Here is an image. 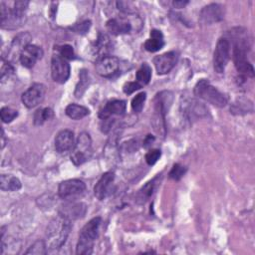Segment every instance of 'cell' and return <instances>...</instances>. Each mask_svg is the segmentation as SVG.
<instances>
[{"mask_svg": "<svg viewBox=\"0 0 255 255\" xmlns=\"http://www.w3.org/2000/svg\"><path fill=\"white\" fill-rule=\"evenodd\" d=\"M60 55L66 60H74L76 59V55L74 49L70 45H62L58 48Z\"/></svg>", "mask_w": 255, "mask_h": 255, "instance_id": "36", "label": "cell"}, {"mask_svg": "<svg viewBox=\"0 0 255 255\" xmlns=\"http://www.w3.org/2000/svg\"><path fill=\"white\" fill-rule=\"evenodd\" d=\"M187 3H188V1L176 0V1H173V2H172V5H173L175 8H183Z\"/></svg>", "mask_w": 255, "mask_h": 255, "instance_id": "41", "label": "cell"}, {"mask_svg": "<svg viewBox=\"0 0 255 255\" xmlns=\"http://www.w3.org/2000/svg\"><path fill=\"white\" fill-rule=\"evenodd\" d=\"M146 100V94L144 92H141L137 95H135L132 100H131V109L134 113H139L141 112L142 108H143V105H144V102Z\"/></svg>", "mask_w": 255, "mask_h": 255, "instance_id": "31", "label": "cell"}, {"mask_svg": "<svg viewBox=\"0 0 255 255\" xmlns=\"http://www.w3.org/2000/svg\"><path fill=\"white\" fill-rule=\"evenodd\" d=\"M232 57H233L235 68L241 77H243V78H246V77L253 78L254 77V69H253L252 64L247 59L246 51H244L242 49H238V48H233V56Z\"/></svg>", "mask_w": 255, "mask_h": 255, "instance_id": "10", "label": "cell"}, {"mask_svg": "<svg viewBox=\"0 0 255 255\" xmlns=\"http://www.w3.org/2000/svg\"><path fill=\"white\" fill-rule=\"evenodd\" d=\"M120 68V61L115 56H106L96 62V70L98 74L104 78L115 76Z\"/></svg>", "mask_w": 255, "mask_h": 255, "instance_id": "13", "label": "cell"}, {"mask_svg": "<svg viewBox=\"0 0 255 255\" xmlns=\"http://www.w3.org/2000/svg\"><path fill=\"white\" fill-rule=\"evenodd\" d=\"M230 59V42L226 38H220L213 53V67L215 72L221 74Z\"/></svg>", "mask_w": 255, "mask_h": 255, "instance_id": "5", "label": "cell"}, {"mask_svg": "<svg viewBox=\"0 0 255 255\" xmlns=\"http://www.w3.org/2000/svg\"><path fill=\"white\" fill-rule=\"evenodd\" d=\"M153 140H154V137H153V136H151L150 134H147V135H146V137H145V138H144V140H143V146H144V147L149 146Z\"/></svg>", "mask_w": 255, "mask_h": 255, "instance_id": "42", "label": "cell"}, {"mask_svg": "<svg viewBox=\"0 0 255 255\" xmlns=\"http://www.w3.org/2000/svg\"><path fill=\"white\" fill-rule=\"evenodd\" d=\"M75 143L74 132L70 129H62L55 137V148L59 153H65L72 150Z\"/></svg>", "mask_w": 255, "mask_h": 255, "instance_id": "16", "label": "cell"}, {"mask_svg": "<svg viewBox=\"0 0 255 255\" xmlns=\"http://www.w3.org/2000/svg\"><path fill=\"white\" fill-rule=\"evenodd\" d=\"M0 188L3 191H17L21 188V181L10 174H1Z\"/></svg>", "mask_w": 255, "mask_h": 255, "instance_id": "25", "label": "cell"}, {"mask_svg": "<svg viewBox=\"0 0 255 255\" xmlns=\"http://www.w3.org/2000/svg\"><path fill=\"white\" fill-rule=\"evenodd\" d=\"M1 27L5 29H16L25 22V15L18 14L13 8L6 6L4 2L0 3Z\"/></svg>", "mask_w": 255, "mask_h": 255, "instance_id": "8", "label": "cell"}, {"mask_svg": "<svg viewBox=\"0 0 255 255\" xmlns=\"http://www.w3.org/2000/svg\"><path fill=\"white\" fill-rule=\"evenodd\" d=\"M70 65L61 55H54L51 60V75L54 82L64 84L70 77Z\"/></svg>", "mask_w": 255, "mask_h": 255, "instance_id": "7", "label": "cell"}, {"mask_svg": "<svg viewBox=\"0 0 255 255\" xmlns=\"http://www.w3.org/2000/svg\"><path fill=\"white\" fill-rule=\"evenodd\" d=\"M141 87H142V86H141L139 83H137V82H128V83H126V84L124 85L123 90H124V93H125V94L130 95V94H132L133 92L139 90Z\"/></svg>", "mask_w": 255, "mask_h": 255, "instance_id": "39", "label": "cell"}, {"mask_svg": "<svg viewBox=\"0 0 255 255\" xmlns=\"http://www.w3.org/2000/svg\"><path fill=\"white\" fill-rule=\"evenodd\" d=\"M72 229L71 220L61 213L53 218L47 226L46 230V245L50 250H56L61 248Z\"/></svg>", "mask_w": 255, "mask_h": 255, "instance_id": "1", "label": "cell"}, {"mask_svg": "<svg viewBox=\"0 0 255 255\" xmlns=\"http://www.w3.org/2000/svg\"><path fill=\"white\" fill-rule=\"evenodd\" d=\"M1 139H2V141H1V148H3L4 145H5V138H4V131H3V129H2V133H1Z\"/></svg>", "mask_w": 255, "mask_h": 255, "instance_id": "43", "label": "cell"}, {"mask_svg": "<svg viewBox=\"0 0 255 255\" xmlns=\"http://www.w3.org/2000/svg\"><path fill=\"white\" fill-rule=\"evenodd\" d=\"M161 151L159 149H150L145 154V161L148 165H153L160 157Z\"/></svg>", "mask_w": 255, "mask_h": 255, "instance_id": "37", "label": "cell"}, {"mask_svg": "<svg viewBox=\"0 0 255 255\" xmlns=\"http://www.w3.org/2000/svg\"><path fill=\"white\" fill-rule=\"evenodd\" d=\"M79 78H80V81H79V83L76 87V90H75L76 98H81L83 96V94L86 92V90L88 89L89 85H90L89 74L86 70H82L80 72Z\"/></svg>", "mask_w": 255, "mask_h": 255, "instance_id": "28", "label": "cell"}, {"mask_svg": "<svg viewBox=\"0 0 255 255\" xmlns=\"http://www.w3.org/2000/svg\"><path fill=\"white\" fill-rule=\"evenodd\" d=\"M102 218L97 216L92 218L82 228L76 247V253L79 255H89L93 252L95 240L99 233Z\"/></svg>", "mask_w": 255, "mask_h": 255, "instance_id": "2", "label": "cell"}, {"mask_svg": "<svg viewBox=\"0 0 255 255\" xmlns=\"http://www.w3.org/2000/svg\"><path fill=\"white\" fill-rule=\"evenodd\" d=\"M32 39L31 35L28 32H23L18 34L12 41L10 50H9V55L10 57L14 58L16 55L20 57L21 52L24 50V48L29 45L30 40Z\"/></svg>", "mask_w": 255, "mask_h": 255, "instance_id": "21", "label": "cell"}, {"mask_svg": "<svg viewBox=\"0 0 255 255\" xmlns=\"http://www.w3.org/2000/svg\"><path fill=\"white\" fill-rule=\"evenodd\" d=\"M155 180H156V178L146 182V184L144 186H142V188L139 190V193H138L139 199L145 200L153 193V190L155 188Z\"/></svg>", "mask_w": 255, "mask_h": 255, "instance_id": "33", "label": "cell"}, {"mask_svg": "<svg viewBox=\"0 0 255 255\" xmlns=\"http://www.w3.org/2000/svg\"><path fill=\"white\" fill-rule=\"evenodd\" d=\"M186 172V167L179 164V163H175L171 170L169 171V177L173 180H179Z\"/></svg>", "mask_w": 255, "mask_h": 255, "instance_id": "34", "label": "cell"}, {"mask_svg": "<svg viewBox=\"0 0 255 255\" xmlns=\"http://www.w3.org/2000/svg\"><path fill=\"white\" fill-rule=\"evenodd\" d=\"M115 174L112 171L105 172L94 187V194L99 200H104L111 192Z\"/></svg>", "mask_w": 255, "mask_h": 255, "instance_id": "17", "label": "cell"}, {"mask_svg": "<svg viewBox=\"0 0 255 255\" xmlns=\"http://www.w3.org/2000/svg\"><path fill=\"white\" fill-rule=\"evenodd\" d=\"M43 50L41 47L37 46V45H33V44H29L27 45L24 50L21 52L20 57H19V61L22 64V66H24L25 68H33L34 65L42 59L43 57Z\"/></svg>", "mask_w": 255, "mask_h": 255, "instance_id": "14", "label": "cell"}, {"mask_svg": "<svg viewBox=\"0 0 255 255\" xmlns=\"http://www.w3.org/2000/svg\"><path fill=\"white\" fill-rule=\"evenodd\" d=\"M66 115L73 120H80L90 114L89 109L77 104H70L65 109Z\"/></svg>", "mask_w": 255, "mask_h": 255, "instance_id": "26", "label": "cell"}, {"mask_svg": "<svg viewBox=\"0 0 255 255\" xmlns=\"http://www.w3.org/2000/svg\"><path fill=\"white\" fill-rule=\"evenodd\" d=\"M107 30L112 35H121L129 33L131 30L130 23L124 18H113L110 19L106 24Z\"/></svg>", "mask_w": 255, "mask_h": 255, "instance_id": "19", "label": "cell"}, {"mask_svg": "<svg viewBox=\"0 0 255 255\" xmlns=\"http://www.w3.org/2000/svg\"><path fill=\"white\" fill-rule=\"evenodd\" d=\"M194 95L217 108L225 107L228 101L227 97L213 87L206 79H201L196 83L194 86Z\"/></svg>", "mask_w": 255, "mask_h": 255, "instance_id": "3", "label": "cell"}, {"mask_svg": "<svg viewBox=\"0 0 255 255\" xmlns=\"http://www.w3.org/2000/svg\"><path fill=\"white\" fill-rule=\"evenodd\" d=\"M135 78L136 82L139 83L141 86L148 84L151 79V68L149 67V65L146 63L141 64V66L136 72Z\"/></svg>", "mask_w": 255, "mask_h": 255, "instance_id": "27", "label": "cell"}, {"mask_svg": "<svg viewBox=\"0 0 255 255\" xmlns=\"http://www.w3.org/2000/svg\"><path fill=\"white\" fill-rule=\"evenodd\" d=\"M14 73L13 66L8 62L2 59V65H1V82L3 83L6 79H8L11 75Z\"/></svg>", "mask_w": 255, "mask_h": 255, "instance_id": "35", "label": "cell"}, {"mask_svg": "<svg viewBox=\"0 0 255 255\" xmlns=\"http://www.w3.org/2000/svg\"><path fill=\"white\" fill-rule=\"evenodd\" d=\"M110 48H111L110 38L106 34L100 33L93 47V52H94V55L97 56V61L103 57L108 56L107 54L110 51Z\"/></svg>", "mask_w": 255, "mask_h": 255, "instance_id": "23", "label": "cell"}, {"mask_svg": "<svg viewBox=\"0 0 255 255\" xmlns=\"http://www.w3.org/2000/svg\"><path fill=\"white\" fill-rule=\"evenodd\" d=\"M172 103V93L168 91H162L155 96L154 110L156 120H161L164 123V117Z\"/></svg>", "mask_w": 255, "mask_h": 255, "instance_id": "15", "label": "cell"}, {"mask_svg": "<svg viewBox=\"0 0 255 255\" xmlns=\"http://www.w3.org/2000/svg\"><path fill=\"white\" fill-rule=\"evenodd\" d=\"M46 94V87L43 84L35 83L30 86L21 97L22 103L28 108L32 109L41 104L45 98Z\"/></svg>", "mask_w": 255, "mask_h": 255, "instance_id": "9", "label": "cell"}, {"mask_svg": "<svg viewBox=\"0 0 255 255\" xmlns=\"http://www.w3.org/2000/svg\"><path fill=\"white\" fill-rule=\"evenodd\" d=\"M1 115V120L3 123H11L13 120H15L18 117V112L14 109L8 108V107H3L0 111Z\"/></svg>", "mask_w": 255, "mask_h": 255, "instance_id": "32", "label": "cell"}, {"mask_svg": "<svg viewBox=\"0 0 255 255\" xmlns=\"http://www.w3.org/2000/svg\"><path fill=\"white\" fill-rule=\"evenodd\" d=\"M90 27H91V21L86 20V21H84V22H81V23L76 24L75 26L71 27V30L74 31V32L77 33V34L84 35V34H86V33L89 31Z\"/></svg>", "mask_w": 255, "mask_h": 255, "instance_id": "38", "label": "cell"}, {"mask_svg": "<svg viewBox=\"0 0 255 255\" xmlns=\"http://www.w3.org/2000/svg\"><path fill=\"white\" fill-rule=\"evenodd\" d=\"M53 117H54V112L51 108L39 109L34 114V124L36 126H41L45 122L51 120Z\"/></svg>", "mask_w": 255, "mask_h": 255, "instance_id": "29", "label": "cell"}, {"mask_svg": "<svg viewBox=\"0 0 255 255\" xmlns=\"http://www.w3.org/2000/svg\"><path fill=\"white\" fill-rule=\"evenodd\" d=\"M164 46L163 35L159 30H151L150 38L144 43V49L148 52H157Z\"/></svg>", "mask_w": 255, "mask_h": 255, "instance_id": "24", "label": "cell"}, {"mask_svg": "<svg viewBox=\"0 0 255 255\" xmlns=\"http://www.w3.org/2000/svg\"><path fill=\"white\" fill-rule=\"evenodd\" d=\"M127 104L123 100H113L108 102L100 111L99 117L101 120L109 119L113 116H122L126 113Z\"/></svg>", "mask_w": 255, "mask_h": 255, "instance_id": "18", "label": "cell"}, {"mask_svg": "<svg viewBox=\"0 0 255 255\" xmlns=\"http://www.w3.org/2000/svg\"><path fill=\"white\" fill-rule=\"evenodd\" d=\"M178 60V54L175 51L163 53L154 57L153 64L158 75H164L171 71Z\"/></svg>", "mask_w": 255, "mask_h": 255, "instance_id": "12", "label": "cell"}, {"mask_svg": "<svg viewBox=\"0 0 255 255\" xmlns=\"http://www.w3.org/2000/svg\"><path fill=\"white\" fill-rule=\"evenodd\" d=\"M224 18V9L220 4L211 3L204 6L199 13V20L205 25L217 23Z\"/></svg>", "mask_w": 255, "mask_h": 255, "instance_id": "11", "label": "cell"}, {"mask_svg": "<svg viewBox=\"0 0 255 255\" xmlns=\"http://www.w3.org/2000/svg\"><path fill=\"white\" fill-rule=\"evenodd\" d=\"M86 190V184L83 180L73 178L62 181L58 187V194L62 199H74L82 195Z\"/></svg>", "mask_w": 255, "mask_h": 255, "instance_id": "6", "label": "cell"}, {"mask_svg": "<svg viewBox=\"0 0 255 255\" xmlns=\"http://www.w3.org/2000/svg\"><path fill=\"white\" fill-rule=\"evenodd\" d=\"M47 245L46 242L43 240H38L33 243L29 249L25 252L26 254H33V255H42L47 253Z\"/></svg>", "mask_w": 255, "mask_h": 255, "instance_id": "30", "label": "cell"}, {"mask_svg": "<svg viewBox=\"0 0 255 255\" xmlns=\"http://www.w3.org/2000/svg\"><path fill=\"white\" fill-rule=\"evenodd\" d=\"M87 211V206L84 203H68L66 205H64L60 212L62 215H64L65 217L69 218L70 220L72 219H78L83 217L86 214Z\"/></svg>", "mask_w": 255, "mask_h": 255, "instance_id": "20", "label": "cell"}, {"mask_svg": "<svg viewBox=\"0 0 255 255\" xmlns=\"http://www.w3.org/2000/svg\"><path fill=\"white\" fill-rule=\"evenodd\" d=\"M183 112L184 115L189 119H196V118H201L206 115L207 110L204 108L201 103L196 102L195 100H188L187 102H184L183 105Z\"/></svg>", "mask_w": 255, "mask_h": 255, "instance_id": "22", "label": "cell"}, {"mask_svg": "<svg viewBox=\"0 0 255 255\" xmlns=\"http://www.w3.org/2000/svg\"><path fill=\"white\" fill-rule=\"evenodd\" d=\"M29 6V2L28 1H15L13 3V9L20 15H25L26 10Z\"/></svg>", "mask_w": 255, "mask_h": 255, "instance_id": "40", "label": "cell"}, {"mask_svg": "<svg viewBox=\"0 0 255 255\" xmlns=\"http://www.w3.org/2000/svg\"><path fill=\"white\" fill-rule=\"evenodd\" d=\"M72 151L71 160L75 165H81L89 160L92 155V139L90 134L82 132L79 135Z\"/></svg>", "mask_w": 255, "mask_h": 255, "instance_id": "4", "label": "cell"}]
</instances>
